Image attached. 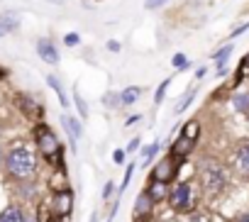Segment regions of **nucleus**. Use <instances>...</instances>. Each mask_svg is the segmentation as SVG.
I'll return each instance as SVG.
<instances>
[{"label": "nucleus", "mask_w": 249, "mask_h": 222, "mask_svg": "<svg viewBox=\"0 0 249 222\" xmlns=\"http://www.w3.org/2000/svg\"><path fill=\"white\" fill-rule=\"evenodd\" d=\"M196 95H198V90H196V88H188V90H186V93L178 98V102L174 105V113H176V115H181L183 110H186V107H188V105L196 100Z\"/></svg>", "instance_id": "aec40b11"}, {"label": "nucleus", "mask_w": 249, "mask_h": 222, "mask_svg": "<svg viewBox=\"0 0 249 222\" xmlns=\"http://www.w3.org/2000/svg\"><path fill=\"white\" fill-rule=\"evenodd\" d=\"M193 147H196V139H188V137H176L174 142H171V147H169V156H174L176 161H183L186 156H191V152H193Z\"/></svg>", "instance_id": "1a4fd4ad"}, {"label": "nucleus", "mask_w": 249, "mask_h": 222, "mask_svg": "<svg viewBox=\"0 0 249 222\" xmlns=\"http://www.w3.org/2000/svg\"><path fill=\"white\" fill-rule=\"evenodd\" d=\"M198 183H200V188H203V193H205L208 198H217L220 193L227 190V186H230V173H227V169H225L220 161L205 156V159L198 164Z\"/></svg>", "instance_id": "f257e3e1"}, {"label": "nucleus", "mask_w": 249, "mask_h": 222, "mask_svg": "<svg viewBox=\"0 0 249 222\" xmlns=\"http://www.w3.org/2000/svg\"><path fill=\"white\" fill-rule=\"evenodd\" d=\"M73 102H76V107H78V115H81V118H88V105H86V100L81 98L78 90H73Z\"/></svg>", "instance_id": "bb28decb"}, {"label": "nucleus", "mask_w": 249, "mask_h": 222, "mask_svg": "<svg viewBox=\"0 0 249 222\" xmlns=\"http://www.w3.org/2000/svg\"><path fill=\"white\" fill-rule=\"evenodd\" d=\"M54 215L59 220H66L71 212H73V190L71 188H64V190H54L52 200H49Z\"/></svg>", "instance_id": "39448f33"}, {"label": "nucleus", "mask_w": 249, "mask_h": 222, "mask_svg": "<svg viewBox=\"0 0 249 222\" xmlns=\"http://www.w3.org/2000/svg\"><path fill=\"white\" fill-rule=\"evenodd\" d=\"M18 102H20V107H22V113L30 118V120H35V122H39V118H42V102L39 100H35L32 95H18Z\"/></svg>", "instance_id": "9d476101"}, {"label": "nucleus", "mask_w": 249, "mask_h": 222, "mask_svg": "<svg viewBox=\"0 0 249 222\" xmlns=\"http://www.w3.org/2000/svg\"><path fill=\"white\" fill-rule=\"evenodd\" d=\"M5 76H8V71H5V68H3V66H0V81H3V78H5Z\"/></svg>", "instance_id": "ea45409f"}, {"label": "nucleus", "mask_w": 249, "mask_h": 222, "mask_svg": "<svg viewBox=\"0 0 249 222\" xmlns=\"http://www.w3.org/2000/svg\"><path fill=\"white\" fill-rule=\"evenodd\" d=\"M171 66H174L176 71H186V68H191V61H188V56H186L183 51H176V54L171 56Z\"/></svg>", "instance_id": "5701e85b"}, {"label": "nucleus", "mask_w": 249, "mask_h": 222, "mask_svg": "<svg viewBox=\"0 0 249 222\" xmlns=\"http://www.w3.org/2000/svg\"><path fill=\"white\" fill-rule=\"evenodd\" d=\"M5 169L15 181H32L37 176V154L30 147H13L5 154Z\"/></svg>", "instance_id": "f03ea898"}, {"label": "nucleus", "mask_w": 249, "mask_h": 222, "mask_svg": "<svg viewBox=\"0 0 249 222\" xmlns=\"http://www.w3.org/2000/svg\"><path fill=\"white\" fill-rule=\"evenodd\" d=\"M176 173H178V161H176L174 156H166V159H159V161H157V166L152 169L149 178H154V181H164V183H171V181L176 178Z\"/></svg>", "instance_id": "423d86ee"}, {"label": "nucleus", "mask_w": 249, "mask_h": 222, "mask_svg": "<svg viewBox=\"0 0 249 222\" xmlns=\"http://www.w3.org/2000/svg\"><path fill=\"white\" fill-rule=\"evenodd\" d=\"M54 220H56V215H54L52 205L49 203H39L37 205V222H54Z\"/></svg>", "instance_id": "412c9836"}, {"label": "nucleus", "mask_w": 249, "mask_h": 222, "mask_svg": "<svg viewBox=\"0 0 249 222\" xmlns=\"http://www.w3.org/2000/svg\"><path fill=\"white\" fill-rule=\"evenodd\" d=\"M181 135L188 137V139H196V142H198V137H200V122H198V120H188V122L183 125Z\"/></svg>", "instance_id": "4be33fe9"}, {"label": "nucleus", "mask_w": 249, "mask_h": 222, "mask_svg": "<svg viewBox=\"0 0 249 222\" xmlns=\"http://www.w3.org/2000/svg\"><path fill=\"white\" fill-rule=\"evenodd\" d=\"M5 164V154H3V149H0V166Z\"/></svg>", "instance_id": "a19ab883"}, {"label": "nucleus", "mask_w": 249, "mask_h": 222, "mask_svg": "<svg viewBox=\"0 0 249 222\" xmlns=\"http://www.w3.org/2000/svg\"><path fill=\"white\" fill-rule=\"evenodd\" d=\"M35 49H37V56H39L44 64H49V66H56V64L61 61V54H59L54 39H49V37H39V39L35 42Z\"/></svg>", "instance_id": "0eeeda50"}, {"label": "nucleus", "mask_w": 249, "mask_h": 222, "mask_svg": "<svg viewBox=\"0 0 249 222\" xmlns=\"http://www.w3.org/2000/svg\"><path fill=\"white\" fill-rule=\"evenodd\" d=\"M157 154H159V142H154V144L144 147V149H142V166H149V161H152Z\"/></svg>", "instance_id": "b1692460"}, {"label": "nucleus", "mask_w": 249, "mask_h": 222, "mask_svg": "<svg viewBox=\"0 0 249 222\" xmlns=\"http://www.w3.org/2000/svg\"><path fill=\"white\" fill-rule=\"evenodd\" d=\"M205 73H208V68H205V66H200V68H198V71H196V78H203V76H205Z\"/></svg>", "instance_id": "4c0bfd02"}, {"label": "nucleus", "mask_w": 249, "mask_h": 222, "mask_svg": "<svg viewBox=\"0 0 249 222\" xmlns=\"http://www.w3.org/2000/svg\"><path fill=\"white\" fill-rule=\"evenodd\" d=\"M27 222H37V220H35V217H27Z\"/></svg>", "instance_id": "c03bdc74"}, {"label": "nucleus", "mask_w": 249, "mask_h": 222, "mask_svg": "<svg viewBox=\"0 0 249 222\" xmlns=\"http://www.w3.org/2000/svg\"><path fill=\"white\" fill-rule=\"evenodd\" d=\"M188 222H210V217H208L205 212H191Z\"/></svg>", "instance_id": "2f4dec72"}, {"label": "nucleus", "mask_w": 249, "mask_h": 222, "mask_svg": "<svg viewBox=\"0 0 249 222\" xmlns=\"http://www.w3.org/2000/svg\"><path fill=\"white\" fill-rule=\"evenodd\" d=\"M0 37H3V32H0Z\"/></svg>", "instance_id": "49530a36"}, {"label": "nucleus", "mask_w": 249, "mask_h": 222, "mask_svg": "<svg viewBox=\"0 0 249 222\" xmlns=\"http://www.w3.org/2000/svg\"><path fill=\"white\" fill-rule=\"evenodd\" d=\"M169 203L176 212H196V205H198V198H196V188L188 183V181H181L171 188V195H169Z\"/></svg>", "instance_id": "20e7f679"}, {"label": "nucleus", "mask_w": 249, "mask_h": 222, "mask_svg": "<svg viewBox=\"0 0 249 222\" xmlns=\"http://www.w3.org/2000/svg\"><path fill=\"white\" fill-rule=\"evenodd\" d=\"M124 154H127L124 149H115V154H112V161H115V164H124Z\"/></svg>", "instance_id": "72a5a7b5"}, {"label": "nucleus", "mask_w": 249, "mask_h": 222, "mask_svg": "<svg viewBox=\"0 0 249 222\" xmlns=\"http://www.w3.org/2000/svg\"><path fill=\"white\" fill-rule=\"evenodd\" d=\"M105 49H107L110 54H120V49H122V44H120L117 39H107V42H105Z\"/></svg>", "instance_id": "7c9ffc66"}, {"label": "nucleus", "mask_w": 249, "mask_h": 222, "mask_svg": "<svg viewBox=\"0 0 249 222\" xmlns=\"http://www.w3.org/2000/svg\"><path fill=\"white\" fill-rule=\"evenodd\" d=\"M54 222H66V220H59V217H56V220H54Z\"/></svg>", "instance_id": "a18cd8bd"}, {"label": "nucleus", "mask_w": 249, "mask_h": 222, "mask_svg": "<svg viewBox=\"0 0 249 222\" xmlns=\"http://www.w3.org/2000/svg\"><path fill=\"white\" fill-rule=\"evenodd\" d=\"M61 127L66 130L69 144H71V149L76 152V147H78V139L83 137V125H81V120L66 113V115H61Z\"/></svg>", "instance_id": "6e6552de"}, {"label": "nucleus", "mask_w": 249, "mask_h": 222, "mask_svg": "<svg viewBox=\"0 0 249 222\" xmlns=\"http://www.w3.org/2000/svg\"><path fill=\"white\" fill-rule=\"evenodd\" d=\"M171 81H174V78H164V81L159 83V88H157V93H154V102H157V105H161V102H164V98H166V90H169Z\"/></svg>", "instance_id": "393cba45"}, {"label": "nucleus", "mask_w": 249, "mask_h": 222, "mask_svg": "<svg viewBox=\"0 0 249 222\" xmlns=\"http://www.w3.org/2000/svg\"><path fill=\"white\" fill-rule=\"evenodd\" d=\"M115 193V183L112 181H107L105 183V188H103V200H110V195Z\"/></svg>", "instance_id": "473e14b6"}, {"label": "nucleus", "mask_w": 249, "mask_h": 222, "mask_svg": "<svg viewBox=\"0 0 249 222\" xmlns=\"http://www.w3.org/2000/svg\"><path fill=\"white\" fill-rule=\"evenodd\" d=\"M120 98H122V107L135 105V102H140V98H142V88H140V85H127L124 90H120Z\"/></svg>", "instance_id": "a211bd4d"}, {"label": "nucleus", "mask_w": 249, "mask_h": 222, "mask_svg": "<svg viewBox=\"0 0 249 222\" xmlns=\"http://www.w3.org/2000/svg\"><path fill=\"white\" fill-rule=\"evenodd\" d=\"M234 164L239 169V173L244 178H249V142H242L237 147V154H234Z\"/></svg>", "instance_id": "2eb2a0df"}, {"label": "nucleus", "mask_w": 249, "mask_h": 222, "mask_svg": "<svg viewBox=\"0 0 249 222\" xmlns=\"http://www.w3.org/2000/svg\"><path fill=\"white\" fill-rule=\"evenodd\" d=\"M52 3H56V5H64V3H66V0H52Z\"/></svg>", "instance_id": "37998d69"}, {"label": "nucleus", "mask_w": 249, "mask_h": 222, "mask_svg": "<svg viewBox=\"0 0 249 222\" xmlns=\"http://www.w3.org/2000/svg\"><path fill=\"white\" fill-rule=\"evenodd\" d=\"M230 100H232V107L237 110V113H242V115H247V113H249V90L234 93Z\"/></svg>", "instance_id": "6ab92c4d"}, {"label": "nucleus", "mask_w": 249, "mask_h": 222, "mask_svg": "<svg viewBox=\"0 0 249 222\" xmlns=\"http://www.w3.org/2000/svg\"><path fill=\"white\" fill-rule=\"evenodd\" d=\"M142 120V115H130L127 120H124V127H132V125H137Z\"/></svg>", "instance_id": "e433bc0d"}, {"label": "nucleus", "mask_w": 249, "mask_h": 222, "mask_svg": "<svg viewBox=\"0 0 249 222\" xmlns=\"http://www.w3.org/2000/svg\"><path fill=\"white\" fill-rule=\"evenodd\" d=\"M103 102H105L107 107H112V110H117V107H122V98H120V93H115V90H110V93H105V95H103Z\"/></svg>", "instance_id": "a878e982"}, {"label": "nucleus", "mask_w": 249, "mask_h": 222, "mask_svg": "<svg viewBox=\"0 0 249 222\" xmlns=\"http://www.w3.org/2000/svg\"><path fill=\"white\" fill-rule=\"evenodd\" d=\"M232 51H234V44L230 42V44H225L222 49H217L210 59L215 61V68H217V76H225L227 73V64H230V56H232Z\"/></svg>", "instance_id": "9b49d317"}, {"label": "nucleus", "mask_w": 249, "mask_h": 222, "mask_svg": "<svg viewBox=\"0 0 249 222\" xmlns=\"http://www.w3.org/2000/svg\"><path fill=\"white\" fill-rule=\"evenodd\" d=\"M64 44L71 47V49L78 47V44H81V34H78V32H66V34H64Z\"/></svg>", "instance_id": "c85d7f7f"}, {"label": "nucleus", "mask_w": 249, "mask_h": 222, "mask_svg": "<svg viewBox=\"0 0 249 222\" xmlns=\"http://www.w3.org/2000/svg\"><path fill=\"white\" fill-rule=\"evenodd\" d=\"M247 118H249V113H247Z\"/></svg>", "instance_id": "de8ad7c7"}, {"label": "nucleus", "mask_w": 249, "mask_h": 222, "mask_svg": "<svg viewBox=\"0 0 249 222\" xmlns=\"http://www.w3.org/2000/svg\"><path fill=\"white\" fill-rule=\"evenodd\" d=\"M47 85L56 93V98H59V102L64 105V107H69V95H66V90H64V85H61V81H59V76H54V73H49L47 76Z\"/></svg>", "instance_id": "dca6fc26"}, {"label": "nucleus", "mask_w": 249, "mask_h": 222, "mask_svg": "<svg viewBox=\"0 0 249 222\" xmlns=\"http://www.w3.org/2000/svg\"><path fill=\"white\" fill-rule=\"evenodd\" d=\"M147 193H149V198H152L154 203H161V200H169L171 188H169V183H164V181H154V178H149V183H147Z\"/></svg>", "instance_id": "f8f14e48"}, {"label": "nucleus", "mask_w": 249, "mask_h": 222, "mask_svg": "<svg viewBox=\"0 0 249 222\" xmlns=\"http://www.w3.org/2000/svg\"><path fill=\"white\" fill-rule=\"evenodd\" d=\"M35 144H37V152H39L49 164H56L59 171H64L61 142H59V137L54 135L52 127H47L44 122H37V127H35Z\"/></svg>", "instance_id": "7ed1b4c3"}, {"label": "nucleus", "mask_w": 249, "mask_h": 222, "mask_svg": "<svg viewBox=\"0 0 249 222\" xmlns=\"http://www.w3.org/2000/svg\"><path fill=\"white\" fill-rule=\"evenodd\" d=\"M18 30H20V15L18 13H10V10L0 13V32H3V34H13Z\"/></svg>", "instance_id": "ddd939ff"}, {"label": "nucleus", "mask_w": 249, "mask_h": 222, "mask_svg": "<svg viewBox=\"0 0 249 222\" xmlns=\"http://www.w3.org/2000/svg\"><path fill=\"white\" fill-rule=\"evenodd\" d=\"M132 222H154V220H152V215H149V217H135Z\"/></svg>", "instance_id": "58836bf2"}, {"label": "nucleus", "mask_w": 249, "mask_h": 222, "mask_svg": "<svg viewBox=\"0 0 249 222\" xmlns=\"http://www.w3.org/2000/svg\"><path fill=\"white\" fill-rule=\"evenodd\" d=\"M249 30V22H244L242 27H237V30H232V34H230V39H234V37H239V34H244Z\"/></svg>", "instance_id": "f704fd0d"}, {"label": "nucleus", "mask_w": 249, "mask_h": 222, "mask_svg": "<svg viewBox=\"0 0 249 222\" xmlns=\"http://www.w3.org/2000/svg\"><path fill=\"white\" fill-rule=\"evenodd\" d=\"M88 222H98V215H95V212H93V215H90V220H88Z\"/></svg>", "instance_id": "79ce46f5"}, {"label": "nucleus", "mask_w": 249, "mask_h": 222, "mask_svg": "<svg viewBox=\"0 0 249 222\" xmlns=\"http://www.w3.org/2000/svg\"><path fill=\"white\" fill-rule=\"evenodd\" d=\"M140 149V137H135L130 144H127V149H124V152H127V154H132V152H137Z\"/></svg>", "instance_id": "c9c22d12"}, {"label": "nucleus", "mask_w": 249, "mask_h": 222, "mask_svg": "<svg viewBox=\"0 0 249 222\" xmlns=\"http://www.w3.org/2000/svg\"><path fill=\"white\" fill-rule=\"evenodd\" d=\"M0 222H27V215L22 212V207L18 205H10L0 212Z\"/></svg>", "instance_id": "f3484780"}, {"label": "nucleus", "mask_w": 249, "mask_h": 222, "mask_svg": "<svg viewBox=\"0 0 249 222\" xmlns=\"http://www.w3.org/2000/svg\"><path fill=\"white\" fill-rule=\"evenodd\" d=\"M166 3H171V0H144V10H161Z\"/></svg>", "instance_id": "c756f323"}, {"label": "nucleus", "mask_w": 249, "mask_h": 222, "mask_svg": "<svg viewBox=\"0 0 249 222\" xmlns=\"http://www.w3.org/2000/svg\"><path fill=\"white\" fill-rule=\"evenodd\" d=\"M135 169H137V164L132 161V164H127V169H124V178H122V186H120V190H124L130 186V181H132V176H135Z\"/></svg>", "instance_id": "cd10ccee"}, {"label": "nucleus", "mask_w": 249, "mask_h": 222, "mask_svg": "<svg viewBox=\"0 0 249 222\" xmlns=\"http://www.w3.org/2000/svg\"><path fill=\"white\" fill-rule=\"evenodd\" d=\"M154 200L149 198V193L144 190V193H140L137 195V203H135V217H149L152 212H154Z\"/></svg>", "instance_id": "4468645a"}]
</instances>
